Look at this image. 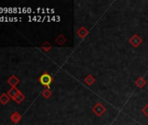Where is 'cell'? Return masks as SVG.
Masks as SVG:
<instances>
[{
    "mask_svg": "<svg viewBox=\"0 0 148 125\" xmlns=\"http://www.w3.org/2000/svg\"><path fill=\"white\" fill-rule=\"evenodd\" d=\"M41 95L43 96V97H45V98L48 99V98H50V97L51 96L52 92H51V89H49V88H45V89L43 90V91H42Z\"/></svg>",
    "mask_w": 148,
    "mask_h": 125,
    "instance_id": "4fadbf2b",
    "label": "cell"
},
{
    "mask_svg": "<svg viewBox=\"0 0 148 125\" xmlns=\"http://www.w3.org/2000/svg\"><path fill=\"white\" fill-rule=\"evenodd\" d=\"M41 48H42V50H43L45 52H48V51L51 49V43H50L48 41H45V42L42 44Z\"/></svg>",
    "mask_w": 148,
    "mask_h": 125,
    "instance_id": "5bb4252c",
    "label": "cell"
},
{
    "mask_svg": "<svg viewBox=\"0 0 148 125\" xmlns=\"http://www.w3.org/2000/svg\"><path fill=\"white\" fill-rule=\"evenodd\" d=\"M134 84H135V85H136L138 88L142 89V88H144L145 85L146 84V81H145V79L143 77H139L134 82Z\"/></svg>",
    "mask_w": 148,
    "mask_h": 125,
    "instance_id": "ba28073f",
    "label": "cell"
},
{
    "mask_svg": "<svg viewBox=\"0 0 148 125\" xmlns=\"http://www.w3.org/2000/svg\"><path fill=\"white\" fill-rule=\"evenodd\" d=\"M20 92V90L17 88V87H12L8 91H7V95L10 96L11 99L14 100V98L16 97V96Z\"/></svg>",
    "mask_w": 148,
    "mask_h": 125,
    "instance_id": "5b68a950",
    "label": "cell"
},
{
    "mask_svg": "<svg viewBox=\"0 0 148 125\" xmlns=\"http://www.w3.org/2000/svg\"><path fill=\"white\" fill-rule=\"evenodd\" d=\"M55 41L57 42V43H58V44H59V45H63V44L67 41V39H66V37H64V35L60 34V35H58V36L56 37Z\"/></svg>",
    "mask_w": 148,
    "mask_h": 125,
    "instance_id": "7c38bea8",
    "label": "cell"
},
{
    "mask_svg": "<svg viewBox=\"0 0 148 125\" xmlns=\"http://www.w3.org/2000/svg\"><path fill=\"white\" fill-rule=\"evenodd\" d=\"M38 83L40 84H42L45 88H49L50 89V86L52 84V82L54 81V79L47 71H45L38 78Z\"/></svg>",
    "mask_w": 148,
    "mask_h": 125,
    "instance_id": "6da1fadb",
    "label": "cell"
},
{
    "mask_svg": "<svg viewBox=\"0 0 148 125\" xmlns=\"http://www.w3.org/2000/svg\"><path fill=\"white\" fill-rule=\"evenodd\" d=\"M77 34H78V36L80 37V38H85L88 34H89V31L86 29V28H85V27H80L78 31H77Z\"/></svg>",
    "mask_w": 148,
    "mask_h": 125,
    "instance_id": "52a82bcc",
    "label": "cell"
},
{
    "mask_svg": "<svg viewBox=\"0 0 148 125\" xmlns=\"http://www.w3.org/2000/svg\"><path fill=\"white\" fill-rule=\"evenodd\" d=\"M142 112H143V114L148 118V103H147V104H145L144 107H143V109H142Z\"/></svg>",
    "mask_w": 148,
    "mask_h": 125,
    "instance_id": "9a60e30c",
    "label": "cell"
},
{
    "mask_svg": "<svg viewBox=\"0 0 148 125\" xmlns=\"http://www.w3.org/2000/svg\"><path fill=\"white\" fill-rule=\"evenodd\" d=\"M21 118H22V115H21L18 111H14V112L11 115V121H12L14 124L18 123V122L21 120Z\"/></svg>",
    "mask_w": 148,
    "mask_h": 125,
    "instance_id": "8992f818",
    "label": "cell"
},
{
    "mask_svg": "<svg viewBox=\"0 0 148 125\" xmlns=\"http://www.w3.org/2000/svg\"><path fill=\"white\" fill-rule=\"evenodd\" d=\"M25 99V96L20 91L17 96H16V97L14 98V101H15V103H18V104H20Z\"/></svg>",
    "mask_w": 148,
    "mask_h": 125,
    "instance_id": "8fae6325",
    "label": "cell"
},
{
    "mask_svg": "<svg viewBox=\"0 0 148 125\" xmlns=\"http://www.w3.org/2000/svg\"><path fill=\"white\" fill-rule=\"evenodd\" d=\"M10 96L7 95V93H4L0 96V103H1L3 105H6L9 102H10Z\"/></svg>",
    "mask_w": 148,
    "mask_h": 125,
    "instance_id": "30bf717a",
    "label": "cell"
},
{
    "mask_svg": "<svg viewBox=\"0 0 148 125\" xmlns=\"http://www.w3.org/2000/svg\"><path fill=\"white\" fill-rule=\"evenodd\" d=\"M84 82L87 84V85H92L93 84H95V82H96V79H95V77L92 76V75H91V74H89V75H87V77L84 79Z\"/></svg>",
    "mask_w": 148,
    "mask_h": 125,
    "instance_id": "9c48e42d",
    "label": "cell"
},
{
    "mask_svg": "<svg viewBox=\"0 0 148 125\" xmlns=\"http://www.w3.org/2000/svg\"><path fill=\"white\" fill-rule=\"evenodd\" d=\"M7 83L9 85H11V87H17V85L20 83V80L15 75H12L7 79Z\"/></svg>",
    "mask_w": 148,
    "mask_h": 125,
    "instance_id": "277c9868",
    "label": "cell"
},
{
    "mask_svg": "<svg viewBox=\"0 0 148 125\" xmlns=\"http://www.w3.org/2000/svg\"><path fill=\"white\" fill-rule=\"evenodd\" d=\"M92 111L97 115V116H102L104 113L106 111V108L101 103H97L92 108Z\"/></svg>",
    "mask_w": 148,
    "mask_h": 125,
    "instance_id": "7a4b0ae2",
    "label": "cell"
},
{
    "mask_svg": "<svg viewBox=\"0 0 148 125\" xmlns=\"http://www.w3.org/2000/svg\"><path fill=\"white\" fill-rule=\"evenodd\" d=\"M129 43H131L132 46H133L134 48H138L142 43L143 40L141 37H139V36L138 34H134L130 39H129Z\"/></svg>",
    "mask_w": 148,
    "mask_h": 125,
    "instance_id": "3957f363",
    "label": "cell"
}]
</instances>
